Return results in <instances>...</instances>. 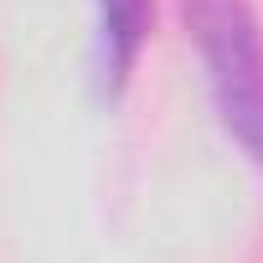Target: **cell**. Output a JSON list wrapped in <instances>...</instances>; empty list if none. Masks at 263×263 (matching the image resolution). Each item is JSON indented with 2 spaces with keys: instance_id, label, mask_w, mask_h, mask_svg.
<instances>
[{
  "instance_id": "obj_1",
  "label": "cell",
  "mask_w": 263,
  "mask_h": 263,
  "mask_svg": "<svg viewBox=\"0 0 263 263\" xmlns=\"http://www.w3.org/2000/svg\"><path fill=\"white\" fill-rule=\"evenodd\" d=\"M186 26L227 140L263 165V26L253 0H186Z\"/></svg>"
},
{
  "instance_id": "obj_2",
  "label": "cell",
  "mask_w": 263,
  "mask_h": 263,
  "mask_svg": "<svg viewBox=\"0 0 263 263\" xmlns=\"http://www.w3.org/2000/svg\"><path fill=\"white\" fill-rule=\"evenodd\" d=\"M98 6V31H93V83L103 98H119L135 78V62L150 36V0H93Z\"/></svg>"
}]
</instances>
